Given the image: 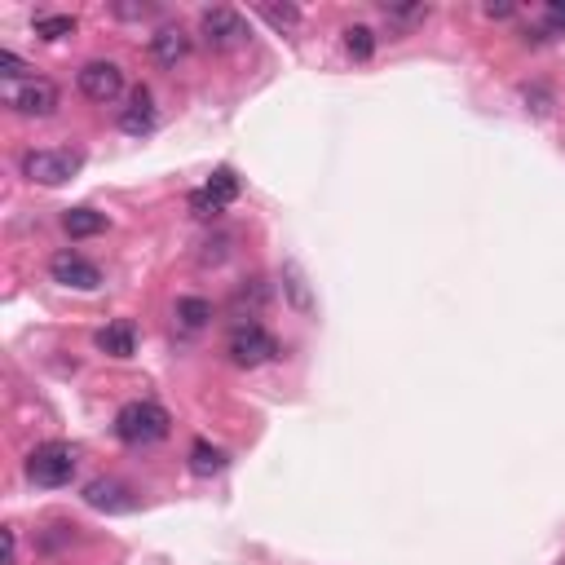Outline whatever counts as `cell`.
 Masks as SVG:
<instances>
[{
  "label": "cell",
  "instance_id": "cell-1",
  "mask_svg": "<svg viewBox=\"0 0 565 565\" xmlns=\"http://www.w3.org/2000/svg\"><path fill=\"white\" fill-rule=\"evenodd\" d=\"M80 468V451L71 442H45L27 455V482L40 490H58L76 477Z\"/></svg>",
  "mask_w": 565,
  "mask_h": 565
},
{
  "label": "cell",
  "instance_id": "cell-2",
  "mask_svg": "<svg viewBox=\"0 0 565 565\" xmlns=\"http://www.w3.org/2000/svg\"><path fill=\"white\" fill-rule=\"evenodd\" d=\"M168 429H173V420L159 402H129L115 415V437L124 446H151L159 437H168Z\"/></svg>",
  "mask_w": 565,
  "mask_h": 565
},
{
  "label": "cell",
  "instance_id": "cell-3",
  "mask_svg": "<svg viewBox=\"0 0 565 565\" xmlns=\"http://www.w3.org/2000/svg\"><path fill=\"white\" fill-rule=\"evenodd\" d=\"M0 98H5L9 111L31 115V120H45V115L58 111V84L45 80V76L9 80V84H0Z\"/></svg>",
  "mask_w": 565,
  "mask_h": 565
},
{
  "label": "cell",
  "instance_id": "cell-4",
  "mask_svg": "<svg viewBox=\"0 0 565 565\" xmlns=\"http://www.w3.org/2000/svg\"><path fill=\"white\" fill-rule=\"evenodd\" d=\"M84 168V155L80 151H27L23 155V177L27 181H40V186H62L71 181Z\"/></svg>",
  "mask_w": 565,
  "mask_h": 565
},
{
  "label": "cell",
  "instance_id": "cell-5",
  "mask_svg": "<svg viewBox=\"0 0 565 565\" xmlns=\"http://www.w3.org/2000/svg\"><path fill=\"white\" fill-rule=\"evenodd\" d=\"M199 36H204L208 49L226 53V49L248 45V23H243L239 9L217 5V9H204V18H199Z\"/></svg>",
  "mask_w": 565,
  "mask_h": 565
},
{
  "label": "cell",
  "instance_id": "cell-6",
  "mask_svg": "<svg viewBox=\"0 0 565 565\" xmlns=\"http://www.w3.org/2000/svg\"><path fill=\"white\" fill-rule=\"evenodd\" d=\"M274 354H279V345H274V336L265 332L261 323H239L230 332V358L239 362V367H261V362H270Z\"/></svg>",
  "mask_w": 565,
  "mask_h": 565
},
{
  "label": "cell",
  "instance_id": "cell-7",
  "mask_svg": "<svg viewBox=\"0 0 565 565\" xmlns=\"http://www.w3.org/2000/svg\"><path fill=\"white\" fill-rule=\"evenodd\" d=\"M49 274H53V283H62V287H76V292H98L102 287V270L93 261H84L80 252H53V261H49Z\"/></svg>",
  "mask_w": 565,
  "mask_h": 565
},
{
  "label": "cell",
  "instance_id": "cell-8",
  "mask_svg": "<svg viewBox=\"0 0 565 565\" xmlns=\"http://www.w3.org/2000/svg\"><path fill=\"white\" fill-rule=\"evenodd\" d=\"M76 80H80V93L89 102H115L124 93V71L115 67V62H102V58L98 62H84Z\"/></svg>",
  "mask_w": 565,
  "mask_h": 565
},
{
  "label": "cell",
  "instance_id": "cell-9",
  "mask_svg": "<svg viewBox=\"0 0 565 565\" xmlns=\"http://www.w3.org/2000/svg\"><path fill=\"white\" fill-rule=\"evenodd\" d=\"M84 504L93 508V513H133L137 508V499H133V490L124 486V482H115V477H98V482H89L84 486Z\"/></svg>",
  "mask_w": 565,
  "mask_h": 565
},
{
  "label": "cell",
  "instance_id": "cell-10",
  "mask_svg": "<svg viewBox=\"0 0 565 565\" xmlns=\"http://www.w3.org/2000/svg\"><path fill=\"white\" fill-rule=\"evenodd\" d=\"M155 98H151V89L146 84H137V89L129 93V106L120 111V129L129 133V137H146V133H155Z\"/></svg>",
  "mask_w": 565,
  "mask_h": 565
},
{
  "label": "cell",
  "instance_id": "cell-11",
  "mask_svg": "<svg viewBox=\"0 0 565 565\" xmlns=\"http://www.w3.org/2000/svg\"><path fill=\"white\" fill-rule=\"evenodd\" d=\"M186 53H190L186 27H159L155 36H151V58L159 62V67H177Z\"/></svg>",
  "mask_w": 565,
  "mask_h": 565
},
{
  "label": "cell",
  "instance_id": "cell-12",
  "mask_svg": "<svg viewBox=\"0 0 565 565\" xmlns=\"http://www.w3.org/2000/svg\"><path fill=\"white\" fill-rule=\"evenodd\" d=\"M93 345H98L102 354H111V358H133L137 354V332H133L129 318H120V323H106L102 332L93 336Z\"/></svg>",
  "mask_w": 565,
  "mask_h": 565
},
{
  "label": "cell",
  "instance_id": "cell-13",
  "mask_svg": "<svg viewBox=\"0 0 565 565\" xmlns=\"http://www.w3.org/2000/svg\"><path fill=\"white\" fill-rule=\"evenodd\" d=\"M283 296H287V305L296 309V314H314V292H309V279H305V270H301V261H283Z\"/></svg>",
  "mask_w": 565,
  "mask_h": 565
},
{
  "label": "cell",
  "instance_id": "cell-14",
  "mask_svg": "<svg viewBox=\"0 0 565 565\" xmlns=\"http://www.w3.org/2000/svg\"><path fill=\"white\" fill-rule=\"evenodd\" d=\"M226 464H230V455L221 451V446L204 442V437L190 446V473L195 477H217V473H226Z\"/></svg>",
  "mask_w": 565,
  "mask_h": 565
},
{
  "label": "cell",
  "instance_id": "cell-15",
  "mask_svg": "<svg viewBox=\"0 0 565 565\" xmlns=\"http://www.w3.org/2000/svg\"><path fill=\"white\" fill-rule=\"evenodd\" d=\"M62 226H67L71 239H93V234L106 230V212H93V208H71L67 217H62Z\"/></svg>",
  "mask_w": 565,
  "mask_h": 565
},
{
  "label": "cell",
  "instance_id": "cell-16",
  "mask_svg": "<svg viewBox=\"0 0 565 565\" xmlns=\"http://www.w3.org/2000/svg\"><path fill=\"white\" fill-rule=\"evenodd\" d=\"M208 199L217 208H226V204H234V199H239V177H234V168H217V173L208 177Z\"/></svg>",
  "mask_w": 565,
  "mask_h": 565
},
{
  "label": "cell",
  "instance_id": "cell-17",
  "mask_svg": "<svg viewBox=\"0 0 565 565\" xmlns=\"http://www.w3.org/2000/svg\"><path fill=\"white\" fill-rule=\"evenodd\" d=\"M208 318H212V305L204 301V296H181L177 301V323L186 327V332H199Z\"/></svg>",
  "mask_w": 565,
  "mask_h": 565
},
{
  "label": "cell",
  "instance_id": "cell-18",
  "mask_svg": "<svg viewBox=\"0 0 565 565\" xmlns=\"http://www.w3.org/2000/svg\"><path fill=\"white\" fill-rule=\"evenodd\" d=\"M36 36L40 40H62V36H71L76 31V14H36Z\"/></svg>",
  "mask_w": 565,
  "mask_h": 565
},
{
  "label": "cell",
  "instance_id": "cell-19",
  "mask_svg": "<svg viewBox=\"0 0 565 565\" xmlns=\"http://www.w3.org/2000/svg\"><path fill=\"white\" fill-rule=\"evenodd\" d=\"M261 18H265V23H270L274 31L301 27V9H296V5H261Z\"/></svg>",
  "mask_w": 565,
  "mask_h": 565
},
{
  "label": "cell",
  "instance_id": "cell-20",
  "mask_svg": "<svg viewBox=\"0 0 565 565\" xmlns=\"http://www.w3.org/2000/svg\"><path fill=\"white\" fill-rule=\"evenodd\" d=\"M345 49L354 53L358 62H367L371 53H376V31H371V27H349L345 31Z\"/></svg>",
  "mask_w": 565,
  "mask_h": 565
},
{
  "label": "cell",
  "instance_id": "cell-21",
  "mask_svg": "<svg viewBox=\"0 0 565 565\" xmlns=\"http://www.w3.org/2000/svg\"><path fill=\"white\" fill-rule=\"evenodd\" d=\"M380 9H385L389 18H398V23H424V18L433 14L429 5H389V0H385V5H380Z\"/></svg>",
  "mask_w": 565,
  "mask_h": 565
},
{
  "label": "cell",
  "instance_id": "cell-22",
  "mask_svg": "<svg viewBox=\"0 0 565 565\" xmlns=\"http://www.w3.org/2000/svg\"><path fill=\"white\" fill-rule=\"evenodd\" d=\"M521 98H526V106L535 115H548L552 111V93L543 89V84H530V89H521Z\"/></svg>",
  "mask_w": 565,
  "mask_h": 565
},
{
  "label": "cell",
  "instance_id": "cell-23",
  "mask_svg": "<svg viewBox=\"0 0 565 565\" xmlns=\"http://www.w3.org/2000/svg\"><path fill=\"white\" fill-rule=\"evenodd\" d=\"M23 71H27V67H23V58H18V53H9V49L0 53V80H5V84H9V80H27Z\"/></svg>",
  "mask_w": 565,
  "mask_h": 565
},
{
  "label": "cell",
  "instance_id": "cell-24",
  "mask_svg": "<svg viewBox=\"0 0 565 565\" xmlns=\"http://www.w3.org/2000/svg\"><path fill=\"white\" fill-rule=\"evenodd\" d=\"M543 36H548V31H565V0H548V9H543Z\"/></svg>",
  "mask_w": 565,
  "mask_h": 565
},
{
  "label": "cell",
  "instance_id": "cell-25",
  "mask_svg": "<svg viewBox=\"0 0 565 565\" xmlns=\"http://www.w3.org/2000/svg\"><path fill=\"white\" fill-rule=\"evenodd\" d=\"M190 208H195V217H221V208L217 204H212V199H208V190H195V195H190Z\"/></svg>",
  "mask_w": 565,
  "mask_h": 565
},
{
  "label": "cell",
  "instance_id": "cell-26",
  "mask_svg": "<svg viewBox=\"0 0 565 565\" xmlns=\"http://www.w3.org/2000/svg\"><path fill=\"white\" fill-rule=\"evenodd\" d=\"M115 9V18H151L155 14V5H111Z\"/></svg>",
  "mask_w": 565,
  "mask_h": 565
},
{
  "label": "cell",
  "instance_id": "cell-27",
  "mask_svg": "<svg viewBox=\"0 0 565 565\" xmlns=\"http://www.w3.org/2000/svg\"><path fill=\"white\" fill-rule=\"evenodd\" d=\"M486 18H513V5H486Z\"/></svg>",
  "mask_w": 565,
  "mask_h": 565
}]
</instances>
